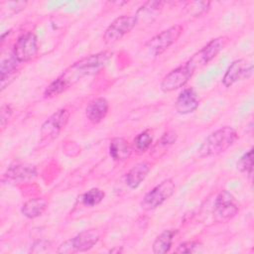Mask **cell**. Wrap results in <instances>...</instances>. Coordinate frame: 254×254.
<instances>
[{"mask_svg": "<svg viewBox=\"0 0 254 254\" xmlns=\"http://www.w3.org/2000/svg\"><path fill=\"white\" fill-rule=\"evenodd\" d=\"M113 53L110 51H103L76 61L48 85L44 92V97L53 98L58 96L81 78L98 73L107 65Z\"/></svg>", "mask_w": 254, "mask_h": 254, "instance_id": "6da1fadb", "label": "cell"}, {"mask_svg": "<svg viewBox=\"0 0 254 254\" xmlns=\"http://www.w3.org/2000/svg\"><path fill=\"white\" fill-rule=\"evenodd\" d=\"M238 138L236 130L230 126H224L209 134L197 150L198 158L219 155L230 148Z\"/></svg>", "mask_w": 254, "mask_h": 254, "instance_id": "7a4b0ae2", "label": "cell"}, {"mask_svg": "<svg viewBox=\"0 0 254 254\" xmlns=\"http://www.w3.org/2000/svg\"><path fill=\"white\" fill-rule=\"evenodd\" d=\"M229 39L226 36H220L212 39L199 51L194 53L186 64L194 73L197 69H200L209 64L224 49Z\"/></svg>", "mask_w": 254, "mask_h": 254, "instance_id": "3957f363", "label": "cell"}, {"mask_svg": "<svg viewBox=\"0 0 254 254\" xmlns=\"http://www.w3.org/2000/svg\"><path fill=\"white\" fill-rule=\"evenodd\" d=\"M100 234L95 229L84 230L74 237L63 242L59 248L58 253L70 254L75 252H84L91 249L99 240Z\"/></svg>", "mask_w": 254, "mask_h": 254, "instance_id": "277c9868", "label": "cell"}, {"mask_svg": "<svg viewBox=\"0 0 254 254\" xmlns=\"http://www.w3.org/2000/svg\"><path fill=\"white\" fill-rule=\"evenodd\" d=\"M175 190L176 185L174 181L172 179H166L144 195L141 201V207L144 210H154L169 199Z\"/></svg>", "mask_w": 254, "mask_h": 254, "instance_id": "5b68a950", "label": "cell"}, {"mask_svg": "<svg viewBox=\"0 0 254 254\" xmlns=\"http://www.w3.org/2000/svg\"><path fill=\"white\" fill-rule=\"evenodd\" d=\"M183 30L184 29L182 25H175L170 27L169 29L162 31L160 34L150 39L146 43L145 48L151 55L158 57L177 42V40L182 35Z\"/></svg>", "mask_w": 254, "mask_h": 254, "instance_id": "8992f818", "label": "cell"}, {"mask_svg": "<svg viewBox=\"0 0 254 254\" xmlns=\"http://www.w3.org/2000/svg\"><path fill=\"white\" fill-rule=\"evenodd\" d=\"M70 113L66 108H61L54 112L42 125L41 141L49 143L55 140L66 126Z\"/></svg>", "mask_w": 254, "mask_h": 254, "instance_id": "52a82bcc", "label": "cell"}, {"mask_svg": "<svg viewBox=\"0 0 254 254\" xmlns=\"http://www.w3.org/2000/svg\"><path fill=\"white\" fill-rule=\"evenodd\" d=\"M137 24L138 21L135 15H121L117 17L106 28L102 37L103 42L105 44L116 43L131 32Z\"/></svg>", "mask_w": 254, "mask_h": 254, "instance_id": "ba28073f", "label": "cell"}, {"mask_svg": "<svg viewBox=\"0 0 254 254\" xmlns=\"http://www.w3.org/2000/svg\"><path fill=\"white\" fill-rule=\"evenodd\" d=\"M38 50L37 36L33 32H26L17 39L12 54L19 63H26L37 56Z\"/></svg>", "mask_w": 254, "mask_h": 254, "instance_id": "9c48e42d", "label": "cell"}, {"mask_svg": "<svg viewBox=\"0 0 254 254\" xmlns=\"http://www.w3.org/2000/svg\"><path fill=\"white\" fill-rule=\"evenodd\" d=\"M253 67L252 62H249L246 59H239L232 62L223 75V85L225 87H230L238 81L251 77L253 74Z\"/></svg>", "mask_w": 254, "mask_h": 254, "instance_id": "30bf717a", "label": "cell"}, {"mask_svg": "<svg viewBox=\"0 0 254 254\" xmlns=\"http://www.w3.org/2000/svg\"><path fill=\"white\" fill-rule=\"evenodd\" d=\"M193 72L185 64L167 73L160 83V88L164 92H171L183 87L192 76Z\"/></svg>", "mask_w": 254, "mask_h": 254, "instance_id": "8fae6325", "label": "cell"}, {"mask_svg": "<svg viewBox=\"0 0 254 254\" xmlns=\"http://www.w3.org/2000/svg\"><path fill=\"white\" fill-rule=\"evenodd\" d=\"M239 211V203L231 192L221 190L214 201V212L222 220H228L234 217Z\"/></svg>", "mask_w": 254, "mask_h": 254, "instance_id": "7c38bea8", "label": "cell"}, {"mask_svg": "<svg viewBox=\"0 0 254 254\" xmlns=\"http://www.w3.org/2000/svg\"><path fill=\"white\" fill-rule=\"evenodd\" d=\"M37 168L27 163H15L11 165L3 175V181L11 183L30 182L37 177Z\"/></svg>", "mask_w": 254, "mask_h": 254, "instance_id": "4fadbf2b", "label": "cell"}, {"mask_svg": "<svg viewBox=\"0 0 254 254\" xmlns=\"http://www.w3.org/2000/svg\"><path fill=\"white\" fill-rule=\"evenodd\" d=\"M199 105V99L196 91L192 87L185 88L178 96L175 102V108L178 113L186 115L192 113Z\"/></svg>", "mask_w": 254, "mask_h": 254, "instance_id": "5bb4252c", "label": "cell"}, {"mask_svg": "<svg viewBox=\"0 0 254 254\" xmlns=\"http://www.w3.org/2000/svg\"><path fill=\"white\" fill-rule=\"evenodd\" d=\"M109 103L104 97H96L89 101L85 108V116L92 124H98L106 117Z\"/></svg>", "mask_w": 254, "mask_h": 254, "instance_id": "9a60e30c", "label": "cell"}, {"mask_svg": "<svg viewBox=\"0 0 254 254\" xmlns=\"http://www.w3.org/2000/svg\"><path fill=\"white\" fill-rule=\"evenodd\" d=\"M151 170V165L148 162H140L132 167L125 176V183L130 189H137L146 179Z\"/></svg>", "mask_w": 254, "mask_h": 254, "instance_id": "2e32d148", "label": "cell"}, {"mask_svg": "<svg viewBox=\"0 0 254 254\" xmlns=\"http://www.w3.org/2000/svg\"><path fill=\"white\" fill-rule=\"evenodd\" d=\"M132 153V146L122 137L113 138L109 144V155L117 162H122L128 159Z\"/></svg>", "mask_w": 254, "mask_h": 254, "instance_id": "e0dca14e", "label": "cell"}, {"mask_svg": "<svg viewBox=\"0 0 254 254\" xmlns=\"http://www.w3.org/2000/svg\"><path fill=\"white\" fill-rule=\"evenodd\" d=\"M48 207V200L45 197H33L27 200L21 208L22 213L30 218L34 219L41 216Z\"/></svg>", "mask_w": 254, "mask_h": 254, "instance_id": "ac0fdd59", "label": "cell"}, {"mask_svg": "<svg viewBox=\"0 0 254 254\" xmlns=\"http://www.w3.org/2000/svg\"><path fill=\"white\" fill-rule=\"evenodd\" d=\"M165 2L162 1H148L145 2L137 11L135 17L137 18L138 23L140 21L152 22L156 16L161 12Z\"/></svg>", "mask_w": 254, "mask_h": 254, "instance_id": "d6986e66", "label": "cell"}, {"mask_svg": "<svg viewBox=\"0 0 254 254\" xmlns=\"http://www.w3.org/2000/svg\"><path fill=\"white\" fill-rule=\"evenodd\" d=\"M177 233L176 229L164 230L154 241L152 245V251L155 254H165L170 251L174 237Z\"/></svg>", "mask_w": 254, "mask_h": 254, "instance_id": "ffe728a7", "label": "cell"}, {"mask_svg": "<svg viewBox=\"0 0 254 254\" xmlns=\"http://www.w3.org/2000/svg\"><path fill=\"white\" fill-rule=\"evenodd\" d=\"M18 64H20L15 57L10 56L9 58L3 59L1 61V64H0V79H1V87L6 83L7 79L13 80L12 78L14 77L15 72L17 71V67H18Z\"/></svg>", "mask_w": 254, "mask_h": 254, "instance_id": "44dd1931", "label": "cell"}, {"mask_svg": "<svg viewBox=\"0 0 254 254\" xmlns=\"http://www.w3.org/2000/svg\"><path fill=\"white\" fill-rule=\"evenodd\" d=\"M209 1H189L184 6L183 14L185 17L190 19L197 18L201 14L205 13L209 9Z\"/></svg>", "mask_w": 254, "mask_h": 254, "instance_id": "7402d4cb", "label": "cell"}, {"mask_svg": "<svg viewBox=\"0 0 254 254\" xmlns=\"http://www.w3.org/2000/svg\"><path fill=\"white\" fill-rule=\"evenodd\" d=\"M105 196V193L102 190L98 188H92L85 191L80 196V201L84 206L87 207H93L97 204H99Z\"/></svg>", "mask_w": 254, "mask_h": 254, "instance_id": "603a6c76", "label": "cell"}, {"mask_svg": "<svg viewBox=\"0 0 254 254\" xmlns=\"http://www.w3.org/2000/svg\"><path fill=\"white\" fill-rule=\"evenodd\" d=\"M153 142V136L149 131H143L138 134L132 143V149L139 154H143L149 150Z\"/></svg>", "mask_w": 254, "mask_h": 254, "instance_id": "cb8c5ba5", "label": "cell"}, {"mask_svg": "<svg viewBox=\"0 0 254 254\" xmlns=\"http://www.w3.org/2000/svg\"><path fill=\"white\" fill-rule=\"evenodd\" d=\"M252 155H253V149H250L249 151L244 153L237 162V169L242 173H246V175L250 177L252 176V172H253Z\"/></svg>", "mask_w": 254, "mask_h": 254, "instance_id": "d4e9b609", "label": "cell"}, {"mask_svg": "<svg viewBox=\"0 0 254 254\" xmlns=\"http://www.w3.org/2000/svg\"><path fill=\"white\" fill-rule=\"evenodd\" d=\"M202 251V244L198 241H187L178 246L176 253H199Z\"/></svg>", "mask_w": 254, "mask_h": 254, "instance_id": "484cf974", "label": "cell"}, {"mask_svg": "<svg viewBox=\"0 0 254 254\" xmlns=\"http://www.w3.org/2000/svg\"><path fill=\"white\" fill-rule=\"evenodd\" d=\"M13 113V109L10 104H3L0 109V122H1V128L2 130L5 128L6 124L8 123V120L11 118V115Z\"/></svg>", "mask_w": 254, "mask_h": 254, "instance_id": "4316f807", "label": "cell"}, {"mask_svg": "<svg viewBox=\"0 0 254 254\" xmlns=\"http://www.w3.org/2000/svg\"><path fill=\"white\" fill-rule=\"evenodd\" d=\"M3 5H6L9 10H11L13 13H19L20 11L24 10L27 6L26 1H8L2 3Z\"/></svg>", "mask_w": 254, "mask_h": 254, "instance_id": "83f0119b", "label": "cell"}, {"mask_svg": "<svg viewBox=\"0 0 254 254\" xmlns=\"http://www.w3.org/2000/svg\"><path fill=\"white\" fill-rule=\"evenodd\" d=\"M177 138H178V135L175 131L173 130H170V131H167L163 134V136L161 137V140H160V143L162 145H172L174 144L176 141H177Z\"/></svg>", "mask_w": 254, "mask_h": 254, "instance_id": "f1b7e54d", "label": "cell"}]
</instances>
